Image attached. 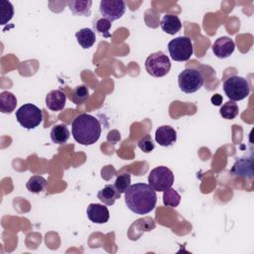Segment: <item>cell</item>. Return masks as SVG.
<instances>
[{"instance_id":"obj_15","label":"cell","mask_w":254,"mask_h":254,"mask_svg":"<svg viewBox=\"0 0 254 254\" xmlns=\"http://www.w3.org/2000/svg\"><path fill=\"white\" fill-rule=\"evenodd\" d=\"M160 26L165 33L169 35H175L182 29V22L178 16L173 14H166L163 16Z\"/></svg>"},{"instance_id":"obj_23","label":"cell","mask_w":254,"mask_h":254,"mask_svg":"<svg viewBox=\"0 0 254 254\" xmlns=\"http://www.w3.org/2000/svg\"><path fill=\"white\" fill-rule=\"evenodd\" d=\"M88 97H89V90H88V87L84 84L74 87L70 95V99L75 104L83 103L84 101L87 100Z\"/></svg>"},{"instance_id":"obj_24","label":"cell","mask_w":254,"mask_h":254,"mask_svg":"<svg viewBox=\"0 0 254 254\" xmlns=\"http://www.w3.org/2000/svg\"><path fill=\"white\" fill-rule=\"evenodd\" d=\"M163 202L167 206L177 207L181 202V194L175 189H168L164 191Z\"/></svg>"},{"instance_id":"obj_2","label":"cell","mask_w":254,"mask_h":254,"mask_svg":"<svg viewBox=\"0 0 254 254\" xmlns=\"http://www.w3.org/2000/svg\"><path fill=\"white\" fill-rule=\"evenodd\" d=\"M71 134L77 143L84 146L92 145L101 135L100 122L90 114H79L71 123Z\"/></svg>"},{"instance_id":"obj_4","label":"cell","mask_w":254,"mask_h":254,"mask_svg":"<svg viewBox=\"0 0 254 254\" xmlns=\"http://www.w3.org/2000/svg\"><path fill=\"white\" fill-rule=\"evenodd\" d=\"M16 119L22 127L30 130L42 123L43 113L38 106L32 103H26L16 111Z\"/></svg>"},{"instance_id":"obj_12","label":"cell","mask_w":254,"mask_h":254,"mask_svg":"<svg viewBox=\"0 0 254 254\" xmlns=\"http://www.w3.org/2000/svg\"><path fill=\"white\" fill-rule=\"evenodd\" d=\"M230 173L234 177L252 179L253 178V161L247 158H240L236 160L231 168Z\"/></svg>"},{"instance_id":"obj_16","label":"cell","mask_w":254,"mask_h":254,"mask_svg":"<svg viewBox=\"0 0 254 254\" xmlns=\"http://www.w3.org/2000/svg\"><path fill=\"white\" fill-rule=\"evenodd\" d=\"M120 195H121V193L118 192V190L115 189L114 185H106L103 189H101L97 192L98 199L106 205L114 204L115 200L120 198Z\"/></svg>"},{"instance_id":"obj_21","label":"cell","mask_w":254,"mask_h":254,"mask_svg":"<svg viewBox=\"0 0 254 254\" xmlns=\"http://www.w3.org/2000/svg\"><path fill=\"white\" fill-rule=\"evenodd\" d=\"M47 180L42 176H33L29 179L26 184V188L29 191L33 193H39L46 190L47 188Z\"/></svg>"},{"instance_id":"obj_6","label":"cell","mask_w":254,"mask_h":254,"mask_svg":"<svg viewBox=\"0 0 254 254\" xmlns=\"http://www.w3.org/2000/svg\"><path fill=\"white\" fill-rule=\"evenodd\" d=\"M203 76L196 68H185L178 76L180 89L185 93H193L203 85Z\"/></svg>"},{"instance_id":"obj_11","label":"cell","mask_w":254,"mask_h":254,"mask_svg":"<svg viewBox=\"0 0 254 254\" xmlns=\"http://www.w3.org/2000/svg\"><path fill=\"white\" fill-rule=\"evenodd\" d=\"M86 214L90 221L97 224L105 223L109 219L108 208L99 203H90L86 208Z\"/></svg>"},{"instance_id":"obj_14","label":"cell","mask_w":254,"mask_h":254,"mask_svg":"<svg viewBox=\"0 0 254 254\" xmlns=\"http://www.w3.org/2000/svg\"><path fill=\"white\" fill-rule=\"evenodd\" d=\"M65 101H66L65 94L59 89L51 90L46 95V105L52 111H60L64 109L65 105Z\"/></svg>"},{"instance_id":"obj_25","label":"cell","mask_w":254,"mask_h":254,"mask_svg":"<svg viewBox=\"0 0 254 254\" xmlns=\"http://www.w3.org/2000/svg\"><path fill=\"white\" fill-rule=\"evenodd\" d=\"M239 112V108L238 105L234 102V101H227L226 103H224L221 108H220V115L224 118V119H234Z\"/></svg>"},{"instance_id":"obj_19","label":"cell","mask_w":254,"mask_h":254,"mask_svg":"<svg viewBox=\"0 0 254 254\" xmlns=\"http://www.w3.org/2000/svg\"><path fill=\"white\" fill-rule=\"evenodd\" d=\"M69 130L67 128V126L65 124H58L55 125L51 132H50V136L51 139L54 143L62 145L67 142L68 138H69Z\"/></svg>"},{"instance_id":"obj_3","label":"cell","mask_w":254,"mask_h":254,"mask_svg":"<svg viewBox=\"0 0 254 254\" xmlns=\"http://www.w3.org/2000/svg\"><path fill=\"white\" fill-rule=\"evenodd\" d=\"M223 90L231 101H239L249 95L250 86L244 77L232 75L223 82Z\"/></svg>"},{"instance_id":"obj_8","label":"cell","mask_w":254,"mask_h":254,"mask_svg":"<svg viewBox=\"0 0 254 254\" xmlns=\"http://www.w3.org/2000/svg\"><path fill=\"white\" fill-rule=\"evenodd\" d=\"M148 183L156 191H165L172 188L174 184V174L165 166L156 167L150 172Z\"/></svg>"},{"instance_id":"obj_20","label":"cell","mask_w":254,"mask_h":254,"mask_svg":"<svg viewBox=\"0 0 254 254\" xmlns=\"http://www.w3.org/2000/svg\"><path fill=\"white\" fill-rule=\"evenodd\" d=\"M17 105L16 96L10 91L0 93V111L2 113H12Z\"/></svg>"},{"instance_id":"obj_9","label":"cell","mask_w":254,"mask_h":254,"mask_svg":"<svg viewBox=\"0 0 254 254\" xmlns=\"http://www.w3.org/2000/svg\"><path fill=\"white\" fill-rule=\"evenodd\" d=\"M126 10V4L122 0H102L99 4V11L103 18L110 22L120 19Z\"/></svg>"},{"instance_id":"obj_26","label":"cell","mask_w":254,"mask_h":254,"mask_svg":"<svg viewBox=\"0 0 254 254\" xmlns=\"http://www.w3.org/2000/svg\"><path fill=\"white\" fill-rule=\"evenodd\" d=\"M130 183H131V176L129 174H122L116 178L114 187L119 193H125L127 189L130 187Z\"/></svg>"},{"instance_id":"obj_29","label":"cell","mask_w":254,"mask_h":254,"mask_svg":"<svg viewBox=\"0 0 254 254\" xmlns=\"http://www.w3.org/2000/svg\"><path fill=\"white\" fill-rule=\"evenodd\" d=\"M222 96L220 95V94H218V93H216V94H214V95H212L211 96V98H210V101H211V103L213 104V105H216V106H219L221 103H222Z\"/></svg>"},{"instance_id":"obj_10","label":"cell","mask_w":254,"mask_h":254,"mask_svg":"<svg viewBox=\"0 0 254 254\" xmlns=\"http://www.w3.org/2000/svg\"><path fill=\"white\" fill-rule=\"evenodd\" d=\"M234 50H235L234 41L227 36L218 38L217 40H215V42L212 45V52L214 56H216L219 59L228 58L233 54Z\"/></svg>"},{"instance_id":"obj_27","label":"cell","mask_w":254,"mask_h":254,"mask_svg":"<svg viewBox=\"0 0 254 254\" xmlns=\"http://www.w3.org/2000/svg\"><path fill=\"white\" fill-rule=\"evenodd\" d=\"M138 147L144 152V153H150L154 150L155 144L153 139L151 138L150 135H145L143 138H141L138 141Z\"/></svg>"},{"instance_id":"obj_13","label":"cell","mask_w":254,"mask_h":254,"mask_svg":"<svg viewBox=\"0 0 254 254\" xmlns=\"http://www.w3.org/2000/svg\"><path fill=\"white\" fill-rule=\"evenodd\" d=\"M155 140L159 145L168 147L173 145L177 141V132L170 125L160 126L155 133Z\"/></svg>"},{"instance_id":"obj_7","label":"cell","mask_w":254,"mask_h":254,"mask_svg":"<svg viewBox=\"0 0 254 254\" xmlns=\"http://www.w3.org/2000/svg\"><path fill=\"white\" fill-rule=\"evenodd\" d=\"M147 72L155 77H162L168 74L171 69V62L168 56L163 52H156L151 54L145 62Z\"/></svg>"},{"instance_id":"obj_28","label":"cell","mask_w":254,"mask_h":254,"mask_svg":"<svg viewBox=\"0 0 254 254\" xmlns=\"http://www.w3.org/2000/svg\"><path fill=\"white\" fill-rule=\"evenodd\" d=\"M94 27L97 32L100 34H103L105 37H110V35L107 33L111 27V22L105 18H100L96 21L94 24Z\"/></svg>"},{"instance_id":"obj_22","label":"cell","mask_w":254,"mask_h":254,"mask_svg":"<svg viewBox=\"0 0 254 254\" xmlns=\"http://www.w3.org/2000/svg\"><path fill=\"white\" fill-rule=\"evenodd\" d=\"M14 15V8L10 1H0V23L1 25L7 24Z\"/></svg>"},{"instance_id":"obj_1","label":"cell","mask_w":254,"mask_h":254,"mask_svg":"<svg viewBox=\"0 0 254 254\" xmlns=\"http://www.w3.org/2000/svg\"><path fill=\"white\" fill-rule=\"evenodd\" d=\"M125 203L132 212L140 215L147 214L156 206V190L149 184L130 185L125 191Z\"/></svg>"},{"instance_id":"obj_17","label":"cell","mask_w":254,"mask_h":254,"mask_svg":"<svg viewBox=\"0 0 254 254\" xmlns=\"http://www.w3.org/2000/svg\"><path fill=\"white\" fill-rule=\"evenodd\" d=\"M75 38L78 45L82 49H89L91 48L96 40L95 33L89 28H82L75 33Z\"/></svg>"},{"instance_id":"obj_5","label":"cell","mask_w":254,"mask_h":254,"mask_svg":"<svg viewBox=\"0 0 254 254\" xmlns=\"http://www.w3.org/2000/svg\"><path fill=\"white\" fill-rule=\"evenodd\" d=\"M168 50L172 60L176 62H186L193 54L191 40L187 36H181L173 39L168 44Z\"/></svg>"},{"instance_id":"obj_18","label":"cell","mask_w":254,"mask_h":254,"mask_svg":"<svg viewBox=\"0 0 254 254\" xmlns=\"http://www.w3.org/2000/svg\"><path fill=\"white\" fill-rule=\"evenodd\" d=\"M70 11L77 16H89L91 13L92 1L90 0H71L67 2Z\"/></svg>"}]
</instances>
